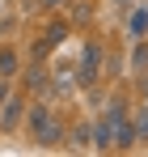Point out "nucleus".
<instances>
[{"instance_id": "f257e3e1", "label": "nucleus", "mask_w": 148, "mask_h": 157, "mask_svg": "<svg viewBox=\"0 0 148 157\" xmlns=\"http://www.w3.org/2000/svg\"><path fill=\"white\" fill-rule=\"evenodd\" d=\"M30 132H34L38 144H59L64 140V123L51 115V106H34L30 110Z\"/></svg>"}, {"instance_id": "f03ea898", "label": "nucleus", "mask_w": 148, "mask_h": 157, "mask_svg": "<svg viewBox=\"0 0 148 157\" xmlns=\"http://www.w3.org/2000/svg\"><path fill=\"white\" fill-rule=\"evenodd\" d=\"M102 72V43H89L85 47V55H80V68H76V81L80 85H93Z\"/></svg>"}, {"instance_id": "7ed1b4c3", "label": "nucleus", "mask_w": 148, "mask_h": 157, "mask_svg": "<svg viewBox=\"0 0 148 157\" xmlns=\"http://www.w3.org/2000/svg\"><path fill=\"white\" fill-rule=\"evenodd\" d=\"M64 38H68V26H64V21H51V26H47V34H43V38L34 43V55L43 59V55H47V51H55V47H59Z\"/></svg>"}, {"instance_id": "20e7f679", "label": "nucleus", "mask_w": 148, "mask_h": 157, "mask_svg": "<svg viewBox=\"0 0 148 157\" xmlns=\"http://www.w3.org/2000/svg\"><path fill=\"white\" fill-rule=\"evenodd\" d=\"M21 110H25L21 98H0V128H4V132H13L17 123H21Z\"/></svg>"}, {"instance_id": "39448f33", "label": "nucleus", "mask_w": 148, "mask_h": 157, "mask_svg": "<svg viewBox=\"0 0 148 157\" xmlns=\"http://www.w3.org/2000/svg\"><path fill=\"white\" fill-rule=\"evenodd\" d=\"M89 144L93 149H114V128L106 123V115L98 119V128H89Z\"/></svg>"}, {"instance_id": "423d86ee", "label": "nucleus", "mask_w": 148, "mask_h": 157, "mask_svg": "<svg viewBox=\"0 0 148 157\" xmlns=\"http://www.w3.org/2000/svg\"><path fill=\"white\" fill-rule=\"evenodd\" d=\"M127 34H131V38H144V34H148V9H144V4L131 9V17H127Z\"/></svg>"}, {"instance_id": "0eeeda50", "label": "nucleus", "mask_w": 148, "mask_h": 157, "mask_svg": "<svg viewBox=\"0 0 148 157\" xmlns=\"http://www.w3.org/2000/svg\"><path fill=\"white\" fill-rule=\"evenodd\" d=\"M144 68H148V43H144V38H135L131 59H127V72H144Z\"/></svg>"}, {"instance_id": "6e6552de", "label": "nucleus", "mask_w": 148, "mask_h": 157, "mask_svg": "<svg viewBox=\"0 0 148 157\" xmlns=\"http://www.w3.org/2000/svg\"><path fill=\"white\" fill-rule=\"evenodd\" d=\"M17 68H21V59H17V51L13 47H0V77H17Z\"/></svg>"}, {"instance_id": "1a4fd4ad", "label": "nucleus", "mask_w": 148, "mask_h": 157, "mask_svg": "<svg viewBox=\"0 0 148 157\" xmlns=\"http://www.w3.org/2000/svg\"><path fill=\"white\" fill-rule=\"evenodd\" d=\"M25 85H30V94H43V89L51 85L47 68H30V72H25Z\"/></svg>"}, {"instance_id": "9d476101", "label": "nucleus", "mask_w": 148, "mask_h": 157, "mask_svg": "<svg viewBox=\"0 0 148 157\" xmlns=\"http://www.w3.org/2000/svg\"><path fill=\"white\" fill-rule=\"evenodd\" d=\"M131 136H135V140H144V144H148V106L140 110V115H135V119H131Z\"/></svg>"}, {"instance_id": "9b49d317", "label": "nucleus", "mask_w": 148, "mask_h": 157, "mask_svg": "<svg viewBox=\"0 0 148 157\" xmlns=\"http://www.w3.org/2000/svg\"><path fill=\"white\" fill-rule=\"evenodd\" d=\"M72 144H76V149H85V144H89V128H85V123L72 132Z\"/></svg>"}, {"instance_id": "f8f14e48", "label": "nucleus", "mask_w": 148, "mask_h": 157, "mask_svg": "<svg viewBox=\"0 0 148 157\" xmlns=\"http://www.w3.org/2000/svg\"><path fill=\"white\" fill-rule=\"evenodd\" d=\"M55 4H64V0H43V9H55Z\"/></svg>"}, {"instance_id": "ddd939ff", "label": "nucleus", "mask_w": 148, "mask_h": 157, "mask_svg": "<svg viewBox=\"0 0 148 157\" xmlns=\"http://www.w3.org/2000/svg\"><path fill=\"white\" fill-rule=\"evenodd\" d=\"M127 4H131V0H114V9H127Z\"/></svg>"}, {"instance_id": "4468645a", "label": "nucleus", "mask_w": 148, "mask_h": 157, "mask_svg": "<svg viewBox=\"0 0 148 157\" xmlns=\"http://www.w3.org/2000/svg\"><path fill=\"white\" fill-rule=\"evenodd\" d=\"M144 106H148V77H144Z\"/></svg>"}]
</instances>
